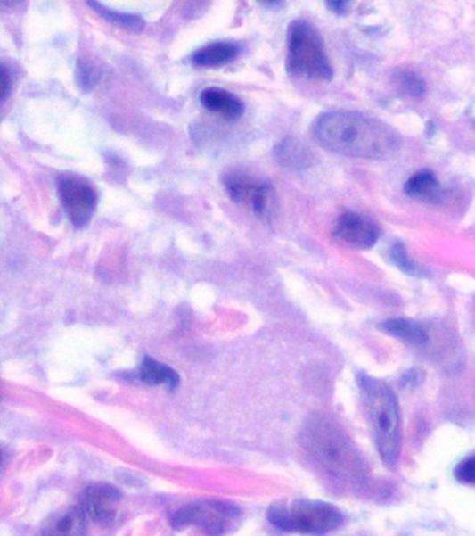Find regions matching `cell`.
I'll list each match as a JSON object with an SVG mask.
<instances>
[{"instance_id":"6da1fadb","label":"cell","mask_w":475,"mask_h":536,"mask_svg":"<svg viewBox=\"0 0 475 536\" xmlns=\"http://www.w3.org/2000/svg\"><path fill=\"white\" fill-rule=\"evenodd\" d=\"M314 137L328 152L345 157L382 160L399 147V136L392 128L371 116L335 111L319 116Z\"/></svg>"},{"instance_id":"7a4b0ae2","label":"cell","mask_w":475,"mask_h":536,"mask_svg":"<svg viewBox=\"0 0 475 536\" xmlns=\"http://www.w3.org/2000/svg\"><path fill=\"white\" fill-rule=\"evenodd\" d=\"M378 453L386 466L397 463L402 449V429L397 399L389 385L367 375L358 376Z\"/></svg>"},{"instance_id":"3957f363","label":"cell","mask_w":475,"mask_h":536,"mask_svg":"<svg viewBox=\"0 0 475 536\" xmlns=\"http://www.w3.org/2000/svg\"><path fill=\"white\" fill-rule=\"evenodd\" d=\"M301 441L309 456L332 475L346 481L364 475L360 457L345 434L326 417H313L304 427Z\"/></svg>"},{"instance_id":"277c9868","label":"cell","mask_w":475,"mask_h":536,"mask_svg":"<svg viewBox=\"0 0 475 536\" xmlns=\"http://www.w3.org/2000/svg\"><path fill=\"white\" fill-rule=\"evenodd\" d=\"M287 69L309 80H331L332 68L323 38L306 20H296L287 34Z\"/></svg>"},{"instance_id":"5b68a950","label":"cell","mask_w":475,"mask_h":536,"mask_svg":"<svg viewBox=\"0 0 475 536\" xmlns=\"http://www.w3.org/2000/svg\"><path fill=\"white\" fill-rule=\"evenodd\" d=\"M268 518L274 527L307 535H325L338 530L343 523L340 510L325 501L316 500L278 503L269 508Z\"/></svg>"},{"instance_id":"8992f818","label":"cell","mask_w":475,"mask_h":536,"mask_svg":"<svg viewBox=\"0 0 475 536\" xmlns=\"http://www.w3.org/2000/svg\"><path fill=\"white\" fill-rule=\"evenodd\" d=\"M227 196L251 210L259 219L269 221L276 209V194L269 180L242 170H233L222 179Z\"/></svg>"},{"instance_id":"52a82bcc","label":"cell","mask_w":475,"mask_h":536,"mask_svg":"<svg viewBox=\"0 0 475 536\" xmlns=\"http://www.w3.org/2000/svg\"><path fill=\"white\" fill-rule=\"evenodd\" d=\"M239 510L229 503L222 501H202L195 505L185 506L173 515V525L176 528H200L211 536L222 535L229 530L230 525L239 517Z\"/></svg>"},{"instance_id":"ba28073f","label":"cell","mask_w":475,"mask_h":536,"mask_svg":"<svg viewBox=\"0 0 475 536\" xmlns=\"http://www.w3.org/2000/svg\"><path fill=\"white\" fill-rule=\"evenodd\" d=\"M58 194L74 228L81 229L90 224L98 204V194L88 180L76 175H63L58 179Z\"/></svg>"},{"instance_id":"9c48e42d","label":"cell","mask_w":475,"mask_h":536,"mask_svg":"<svg viewBox=\"0 0 475 536\" xmlns=\"http://www.w3.org/2000/svg\"><path fill=\"white\" fill-rule=\"evenodd\" d=\"M333 234L341 242L358 249H370L380 238L377 225L357 212L341 214L336 222Z\"/></svg>"},{"instance_id":"30bf717a","label":"cell","mask_w":475,"mask_h":536,"mask_svg":"<svg viewBox=\"0 0 475 536\" xmlns=\"http://www.w3.org/2000/svg\"><path fill=\"white\" fill-rule=\"evenodd\" d=\"M120 498L118 489L112 486H90L84 493L81 508L86 517L95 523L111 524L115 518Z\"/></svg>"},{"instance_id":"8fae6325","label":"cell","mask_w":475,"mask_h":536,"mask_svg":"<svg viewBox=\"0 0 475 536\" xmlns=\"http://www.w3.org/2000/svg\"><path fill=\"white\" fill-rule=\"evenodd\" d=\"M86 517L81 507L63 508L45 521L42 536H86Z\"/></svg>"},{"instance_id":"7c38bea8","label":"cell","mask_w":475,"mask_h":536,"mask_svg":"<svg viewBox=\"0 0 475 536\" xmlns=\"http://www.w3.org/2000/svg\"><path fill=\"white\" fill-rule=\"evenodd\" d=\"M200 101L205 110L224 120H236L244 112V105L239 96L220 87H207L200 94Z\"/></svg>"},{"instance_id":"4fadbf2b","label":"cell","mask_w":475,"mask_h":536,"mask_svg":"<svg viewBox=\"0 0 475 536\" xmlns=\"http://www.w3.org/2000/svg\"><path fill=\"white\" fill-rule=\"evenodd\" d=\"M240 45L232 41H217L198 48L192 55V64L200 68H219L239 56Z\"/></svg>"},{"instance_id":"5bb4252c","label":"cell","mask_w":475,"mask_h":536,"mask_svg":"<svg viewBox=\"0 0 475 536\" xmlns=\"http://www.w3.org/2000/svg\"><path fill=\"white\" fill-rule=\"evenodd\" d=\"M274 157L281 167L289 170L308 169L314 162L313 153L296 138L286 137L274 150Z\"/></svg>"},{"instance_id":"9a60e30c","label":"cell","mask_w":475,"mask_h":536,"mask_svg":"<svg viewBox=\"0 0 475 536\" xmlns=\"http://www.w3.org/2000/svg\"><path fill=\"white\" fill-rule=\"evenodd\" d=\"M381 328L388 334L400 338L405 342L415 345V347L424 345L428 341L425 328L417 321L410 320V318H390V320L383 321Z\"/></svg>"},{"instance_id":"2e32d148","label":"cell","mask_w":475,"mask_h":536,"mask_svg":"<svg viewBox=\"0 0 475 536\" xmlns=\"http://www.w3.org/2000/svg\"><path fill=\"white\" fill-rule=\"evenodd\" d=\"M405 190L413 199L425 200V202L439 200L440 193H442L439 182L430 170H422V172L413 175L405 182Z\"/></svg>"},{"instance_id":"e0dca14e","label":"cell","mask_w":475,"mask_h":536,"mask_svg":"<svg viewBox=\"0 0 475 536\" xmlns=\"http://www.w3.org/2000/svg\"><path fill=\"white\" fill-rule=\"evenodd\" d=\"M140 377L143 383L152 385H167L169 389H176L179 385V375L163 363L147 357L140 367Z\"/></svg>"},{"instance_id":"ac0fdd59","label":"cell","mask_w":475,"mask_h":536,"mask_svg":"<svg viewBox=\"0 0 475 536\" xmlns=\"http://www.w3.org/2000/svg\"><path fill=\"white\" fill-rule=\"evenodd\" d=\"M88 6L93 7L99 16L108 20L109 23L121 27V29H130V31L140 32L145 27V21L141 17L135 14L120 13L118 10L109 9L98 2H88Z\"/></svg>"},{"instance_id":"d6986e66","label":"cell","mask_w":475,"mask_h":536,"mask_svg":"<svg viewBox=\"0 0 475 536\" xmlns=\"http://www.w3.org/2000/svg\"><path fill=\"white\" fill-rule=\"evenodd\" d=\"M396 83L399 86L400 90L407 95L420 96L424 95L425 83L417 73L412 70H402L396 74Z\"/></svg>"},{"instance_id":"ffe728a7","label":"cell","mask_w":475,"mask_h":536,"mask_svg":"<svg viewBox=\"0 0 475 536\" xmlns=\"http://www.w3.org/2000/svg\"><path fill=\"white\" fill-rule=\"evenodd\" d=\"M390 259L393 263L399 267L400 270L405 271L408 276H424L425 273L422 267L417 266L414 261L407 256L405 249L403 244L396 243L393 244L392 251H390Z\"/></svg>"},{"instance_id":"44dd1931","label":"cell","mask_w":475,"mask_h":536,"mask_svg":"<svg viewBox=\"0 0 475 536\" xmlns=\"http://www.w3.org/2000/svg\"><path fill=\"white\" fill-rule=\"evenodd\" d=\"M99 73L90 63H77V86L83 90H93L98 83Z\"/></svg>"},{"instance_id":"7402d4cb","label":"cell","mask_w":475,"mask_h":536,"mask_svg":"<svg viewBox=\"0 0 475 536\" xmlns=\"http://www.w3.org/2000/svg\"><path fill=\"white\" fill-rule=\"evenodd\" d=\"M455 478L466 485H475V454L459 463L455 469Z\"/></svg>"},{"instance_id":"603a6c76","label":"cell","mask_w":475,"mask_h":536,"mask_svg":"<svg viewBox=\"0 0 475 536\" xmlns=\"http://www.w3.org/2000/svg\"><path fill=\"white\" fill-rule=\"evenodd\" d=\"M0 100L4 101L9 95L10 88H12V76H10L9 69L6 64L2 63V71H0Z\"/></svg>"},{"instance_id":"cb8c5ba5","label":"cell","mask_w":475,"mask_h":536,"mask_svg":"<svg viewBox=\"0 0 475 536\" xmlns=\"http://www.w3.org/2000/svg\"><path fill=\"white\" fill-rule=\"evenodd\" d=\"M326 6L332 10L333 13L341 14V16H343V14L348 13L350 4H348V2H329Z\"/></svg>"}]
</instances>
